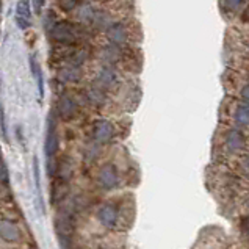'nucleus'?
<instances>
[{
	"label": "nucleus",
	"instance_id": "5701e85b",
	"mask_svg": "<svg viewBox=\"0 0 249 249\" xmlns=\"http://www.w3.org/2000/svg\"><path fill=\"white\" fill-rule=\"evenodd\" d=\"M245 0H224V5H226V8L227 10H231V11H237L241 5H243Z\"/></svg>",
	"mask_w": 249,
	"mask_h": 249
},
{
	"label": "nucleus",
	"instance_id": "f8f14e48",
	"mask_svg": "<svg viewBox=\"0 0 249 249\" xmlns=\"http://www.w3.org/2000/svg\"><path fill=\"white\" fill-rule=\"evenodd\" d=\"M116 79L118 77H116L115 69H113L111 66H104L101 74H99V77H97V83L102 85L104 88H110L116 83Z\"/></svg>",
	"mask_w": 249,
	"mask_h": 249
},
{
	"label": "nucleus",
	"instance_id": "7c9ffc66",
	"mask_svg": "<svg viewBox=\"0 0 249 249\" xmlns=\"http://www.w3.org/2000/svg\"><path fill=\"white\" fill-rule=\"evenodd\" d=\"M246 16H249V8H248V11H246Z\"/></svg>",
	"mask_w": 249,
	"mask_h": 249
},
{
	"label": "nucleus",
	"instance_id": "c756f323",
	"mask_svg": "<svg viewBox=\"0 0 249 249\" xmlns=\"http://www.w3.org/2000/svg\"><path fill=\"white\" fill-rule=\"evenodd\" d=\"M2 135H3V138L6 137V125H5V113L2 110Z\"/></svg>",
	"mask_w": 249,
	"mask_h": 249
},
{
	"label": "nucleus",
	"instance_id": "2f4dec72",
	"mask_svg": "<svg viewBox=\"0 0 249 249\" xmlns=\"http://www.w3.org/2000/svg\"><path fill=\"white\" fill-rule=\"evenodd\" d=\"M248 205H249V201H248Z\"/></svg>",
	"mask_w": 249,
	"mask_h": 249
},
{
	"label": "nucleus",
	"instance_id": "393cba45",
	"mask_svg": "<svg viewBox=\"0 0 249 249\" xmlns=\"http://www.w3.org/2000/svg\"><path fill=\"white\" fill-rule=\"evenodd\" d=\"M16 24L19 25V28H22V30H25V28H28V27L32 25L30 20L22 19V18H16Z\"/></svg>",
	"mask_w": 249,
	"mask_h": 249
},
{
	"label": "nucleus",
	"instance_id": "423d86ee",
	"mask_svg": "<svg viewBox=\"0 0 249 249\" xmlns=\"http://www.w3.org/2000/svg\"><path fill=\"white\" fill-rule=\"evenodd\" d=\"M58 135L55 132V123H53V115H51L47 125V137H46V155L49 157H55L56 151H58Z\"/></svg>",
	"mask_w": 249,
	"mask_h": 249
},
{
	"label": "nucleus",
	"instance_id": "aec40b11",
	"mask_svg": "<svg viewBox=\"0 0 249 249\" xmlns=\"http://www.w3.org/2000/svg\"><path fill=\"white\" fill-rule=\"evenodd\" d=\"M55 24H56L55 14H53V11H49V13L46 14V19H44V28L47 30V33H51V32H52V28L55 27Z\"/></svg>",
	"mask_w": 249,
	"mask_h": 249
},
{
	"label": "nucleus",
	"instance_id": "412c9836",
	"mask_svg": "<svg viewBox=\"0 0 249 249\" xmlns=\"http://www.w3.org/2000/svg\"><path fill=\"white\" fill-rule=\"evenodd\" d=\"M116 47H118V46H113V44H111L110 47H107L105 51H104V52H105V55H104V56H105V58L108 60L110 63H113V61H115V60L118 58V56H119L118 49H116Z\"/></svg>",
	"mask_w": 249,
	"mask_h": 249
},
{
	"label": "nucleus",
	"instance_id": "0eeeda50",
	"mask_svg": "<svg viewBox=\"0 0 249 249\" xmlns=\"http://www.w3.org/2000/svg\"><path fill=\"white\" fill-rule=\"evenodd\" d=\"M107 36H108L110 42L113 46H123L127 41V33L125 27L123 22H113L107 27Z\"/></svg>",
	"mask_w": 249,
	"mask_h": 249
},
{
	"label": "nucleus",
	"instance_id": "b1692460",
	"mask_svg": "<svg viewBox=\"0 0 249 249\" xmlns=\"http://www.w3.org/2000/svg\"><path fill=\"white\" fill-rule=\"evenodd\" d=\"M8 183H10L8 166H6V161L2 160V185H3V187H8Z\"/></svg>",
	"mask_w": 249,
	"mask_h": 249
},
{
	"label": "nucleus",
	"instance_id": "ddd939ff",
	"mask_svg": "<svg viewBox=\"0 0 249 249\" xmlns=\"http://www.w3.org/2000/svg\"><path fill=\"white\" fill-rule=\"evenodd\" d=\"M104 89L105 88L102 87V85H99V83L92 85V87L88 89V99H89V102L92 105L99 107V105H102L105 102V91Z\"/></svg>",
	"mask_w": 249,
	"mask_h": 249
},
{
	"label": "nucleus",
	"instance_id": "20e7f679",
	"mask_svg": "<svg viewBox=\"0 0 249 249\" xmlns=\"http://www.w3.org/2000/svg\"><path fill=\"white\" fill-rule=\"evenodd\" d=\"M0 233H2V240L8 241V243H16L22 238V232H20L19 226L8 218H3L0 223Z\"/></svg>",
	"mask_w": 249,
	"mask_h": 249
},
{
	"label": "nucleus",
	"instance_id": "9b49d317",
	"mask_svg": "<svg viewBox=\"0 0 249 249\" xmlns=\"http://www.w3.org/2000/svg\"><path fill=\"white\" fill-rule=\"evenodd\" d=\"M58 77H60V80L65 83H75V82H79L82 77L80 68L79 66H63Z\"/></svg>",
	"mask_w": 249,
	"mask_h": 249
},
{
	"label": "nucleus",
	"instance_id": "4be33fe9",
	"mask_svg": "<svg viewBox=\"0 0 249 249\" xmlns=\"http://www.w3.org/2000/svg\"><path fill=\"white\" fill-rule=\"evenodd\" d=\"M79 3L80 0H60V8L63 11H72Z\"/></svg>",
	"mask_w": 249,
	"mask_h": 249
},
{
	"label": "nucleus",
	"instance_id": "f03ea898",
	"mask_svg": "<svg viewBox=\"0 0 249 249\" xmlns=\"http://www.w3.org/2000/svg\"><path fill=\"white\" fill-rule=\"evenodd\" d=\"M115 135V127L107 119H99L92 125V138L97 144H105L113 138Z\"/></svg>",
	"mask_w": 249,
	"mask_h": 249
},
{
	"label": "nucleus",
	"instance_id": "dca6fc26",
	"mask_svg": "<svg viewBox=\"0 0 249 249\" xmlns=\"http://www.w3.org/2000/svg\"><path fill=\"white\" fill-rule=\"evenodd\" d=\"M58 177H60V180L63 182H68L71 177H72V165H71V161L68 159H65L63 161H60V165H58Z\"/></svg>",
	"mask_w": 249,
	"mask_h": 249
},
{
	"label": "nucleus",
	"instance_id": "a878e982",
	"mask_svg": "<svg viewBox=\"0 0 249 249\" xmlns=\"http://www.w3.org/2000/svg\"><path fill=\"white\" fill-rule=\"evenodd\" d=\"M241 99H243V101L249 105V83L245 85L243 89H241Z\"/></svg>",
	"mask_w": 249,
	"mask_h": 249
},
{
	"label": "nucleus",
	"instance_id": "c85d7f7f",
	"mask_svg": "<svg viewBox=\"0 0 249 249\" xmlns=\"http://www.w3.org/2000/svg\"><path fill=\"white\" fill-rule=\"evenodd\" d=\"M241 229H243V232L249 237V216L243 218V223H241Z\"/></svg>",
	"mask_w": 249,
	"mask_h": 249
},
{
	"label": "nucleus",
	"instance_id": "f3484780",
	"mask_svg": "<svg viewBox=\"0 0 249 249\" xmlns=\"http://www.w3.org/2000/svg\"><path fill=\"white\" fill-rule=\"evenodd\" d=\"M235 123L238 125H249V105H238L235 111Z\"/></svg>",
	"mask_w": 249,
	"mask_h": 249
},
{
	"label": "nucleus",
	"instance_id": "1a4fd4ad",
	"mask_svg": "<svg viewBox=\"0 0 249 249\" xmlns=\"http://www.w3.org/2000/svg\"><path fill=\"white\" fill-rule=\"evenodd\" d=\"M245 143H246L245 135L241 133L240 130H229V132H227V135H226V146H227L229 151L237 152V151H240V149L245 147Z\"/></svg>",
	"mask_w": 249,
	"mask_h": 249
},
{
	"label": "nucleus",
	"instance_id": "a211bd4d",
	"mask_svg": "<svg viewBox=\"0 0 249 249\" xmlns=\"http://www.w3.org/2000/svg\"><path fill=\"white\" fill-rule=\"evenodd\" d=\"M16 18H22L30 20L32 19V8H30V3L28 0H19L18 5H16Z\"/></svg>",
	"mask_w": 249,
	"mask_h": 249
},
{
	"label": "nucleus",
	"instance_id": "9d476101",
	"mask_svg": "<svg viewBox=\"0 0 249 249\" xmlns=\"http://www.w3.org/2000/svg\"><path fill=\"white\" fill-rule=\"evenodd\" d=\"M74 224H72V216L68 212H63L61 215L56 218V231L61 237H69L72 233Z\"/></svg>",
	"mask_w": 249,
	"mask_h": 249
},
{
	"label": "nucleus",
	"instance_id": "39448f33",
	"mask_svg": "<svg viewBox=\"0 0 249 249\" xmlns=\"http://www.w3.org/2000/svg\"><path fill=\"white\" fill-rule=\"evenodd\" d=\"M56 110H58V115L61 119L69 121L77 115V102L71 96L63 94L58 99V107H56Z\"/></svg>",
	"mask_w": 249,
	"mask_h": 249
},
{
	"label": "nucleus",
	"instance_id": "cd10ccee",
	"mask_svg": "<svg viewBox=\"0 0 249 249\" xmlns=\"http://www.w3.org/2000/svg\"><path fill=\"white\" fill-rule=\"evenodd\" d=\"M44 3H46V0H33V8H35V11H36V13H41V10H42V6H44Z\"/></svg>",
	"mask_w": 249,
	"mask_h": 249
},
{
	"label": "nucleus",
	"instance_id": "6ab92c4d",
	"mask_svg": "<svg viewBox=\"0 0 249 249\" xmlns=\"http://www.w3.org/2000/svg\"><path fill=\"white\" fill-rule=\"evenodd\" d=\"M79 16L82 20H85V22H92L96 18V11L91 8L89 5H83L82 8L79 10Z\"/></svg>",
	"mask_w": 249,
	"mask_h": 249
},
{
	"label": "nucleus",
	"instance_id": "2eb2a0df",
	"mask_svg": "<svg viewBox=\"0 0 249 249\" xmlns=\"http://www.w3.org/2000/svg\"><path fill=\"white\" fill-rule=\"evenodd\" d=\"M68 195V183L66 182H55L53 187H52V201L56 202V201H61L63 197Z\"/></svg>",
	"mask_w": 249,
	"mask_h": 249
},
{
	"label": "nucleus",
	"instance_id": "7ed1b4c3",
	"mask_svg": "<svg viewBox=\"0 0 249 249\" xmlns=\"http://www.w3.org/2000/svg\"><path fill=\"white\" fill-rule=\"evenodd\" d=\"M97 182L104 190L115 188L119 182V176H118V171H116L115 165H111V163H105V165L99 169Z\"/></svg>",
	"mask_w": 249,
	"mask_h": 249
},
{
	"label": "nucleus",
	"instance_id": "bb28decb",
	"mask_svg": "<svg viewBox=\"0 0 249 249\" xmlns=\"http://www.w3.org/2000/svg\"><path fill=\"white\" fill-rule=\"evenodd\" d=\"M240 166H241V169L245 171V174L249 176V157H243V160H241V163H240Z\"/></svg>",
	"mask_w": 249,
	"mask_h": 249
},
{
	"label": "nucleus",
	"instance_id": "4468645a",
	"mask_svg": "<svg viewBox=\"0 0 249 249\" xmlns=\"http://www.w3.org/2000/svg\"><path fill=\"white\" fill-rule=\"evenodd\" d=\"M30 69H32V74L35 77V80L38 82V89H39V94L42 96L44 94V82H42V71L38 65V61H35L33 56H30Z\"/></svg>",
	"mask_w": 249,
	"mask_h": 249
},
{
	"label": "nucleus",
	"instance_id": "f257e3e1",
	"mask_svg": "<svg viewBox=\"0 0 249 249\" xmlns=\"http://www.w3.org/2000/svg\"><path fill=\"white\" fill-rule=\"evenodd\" d=\"M49 35L58 44H74L75 41L80 39L82 32L75 24L69 22V20H61V22L55 24V27Z\"/></svg>",
	"mask_w": 249,
	"mask_h": 249
},
{
	"label": "nucleus",
	"instance_id": "6e6552de",
	"mask_svg": "<svg viewBox=\"0 0 249 249\" xmlns=\"http://www.w3.org/2000/svg\"><path fill=\"white\" fill-rule=\"evenodd\" d=\"M97 218H99V221H101V224L104 227H108V229H111V227L115 226L116 221H118V209L115 207V205H111V204H105L101 207V210H99Z\"/></svg>",
	"mask_w": 249,
	"mask_h": 249
}]
</instances>
